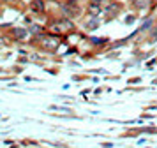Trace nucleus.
I'll return each instance as SVG.
<instances>
[{
  "label": "nucleus",
  "instance_id": "12",
  "mask_svg": "<svg viewBox=\"0 0 157 148\" xmlns=\"http://www.w3.org/2000/svg\"><path fill=\"white\" fill-rule=\"evenodd\" d=\"M6 2H14V0H6Z\"/></svg>",
  "mask_w": 157,
  "mask_h": 148
},
{
  "label": "nucleus",
  "instance_id": "8",
  "mask_svg": "<svg viewBox=\"0 0 157 148\" xmlns=\"http://www.w3.org/2000/svg\"><path fill=\"white\" fill-rule=\"evenodd\" d=\"M29 30H30V34L37 35V37H41V35H43V28L39 27V25H32V27H30Z\"/></svg>",
  "mask_w": 157,
  "mask_h": 148
},
{
  "label": "nucleus",
  "instance_id": "11",
  "mask_svg": "<svg viewBox=\"0 0 157 148\" xmlns=\"http://www.w3.org/2000/svg\"><path fill=\"white\" fill-rule=\"evenodd\" d=\"M92 2H97V4H102V0H92Z\"/></svg>",
  "mask_w": 157,
  "mask_h": 148
},
{
  "label": "nucleus",
  "instance_id": "3",
  "mask_svg": "<svg viewBox=\"0 0 157 148\" xmlns=\"http://www.w3.org/2000/svg\"><path fill=\"white\" fill-rule=\"evenodd\" d=\"M30 9L36 14H44L46 13V0H32L30 2Z\"/></svg>",
  "mask_w": 157,
  "mask_h": 148
},
{
  "label": "nucleus",
  "instance_id": "5",
  "mask_svg": "<svg viewBox=\"0 0 157 148\" xmlns=\"http://www.w3.org/2000/svg\"><path fill=\"white\" fill-rule=\"evenodd\" d=\"M102 11V7H101V4H97V2H88V6H86V13L90 14V16H97V14Z\"/></svg>",
  "mask_w": 157,
  "mask_h": 148
},
{
  "label": "nucleus",
  "instance_id": "13",
  "mask_svg": "<svg viewBox=\"0 0 157 148\" xmlns=\"http://www.w3.org/2000/svg\"><path fill=\"white\" fill-rule=\"evenodd\" d=\"M46 2H51V0H46Z\"/></svg>",
  "mask_w": 157,
  "mask_h": 148
},
{
  "label": "nucleus",
  "instance_id": "4",
  "mask_svg": "<svg viewBox=\"0 0 157 148\" xmlns=\"http://www.w3.org/2000/svg\"><path fill=\"white\" fill-rule=\"evenodd\" d=\"M30 35V30L29 28H14L13 30V39L14 41H23Z\"/></svg>",
  "mask_w": 157,
  "mask_h": 148
},
{
  "label": "nucleus",
  "instance_id": "7",
  "mask_svg": "<svg viewBox=\"0 0 157 148\" xmlns=\"http://www.w3.org/2000/svg\"><path fill=\"white\" fill-rule=\"evenodd\" d=\"M104 11H106L108 14H111V16H115V14L118 13V11H120V6H118V4H109V6H106V9H104Z\"/></svg>",
  "mask_w": 157,
  "mask_h": 148
},
{
  "label": "nucleus",
  "instance_id": "6",
  "mask_svg": "<svg viewBox=\"0 0 157 148\" xmlns=\"http://www.w3.org/2000/svg\"><path fill=\"white\" fill-rule=\"evenodd\" d=\"M99 25H101V21L97 20V16H92V20L86 23V28H88V30H97Z\"/></svg>",
  "mask_w": 157,
  "mask_h": 148
},
{
  "label": "nucleus",
  "instance_id": "1",
  "mask_svg": "<svg viewBox=\"0 0 157 148\" xmlns=\"http://www.w3.org/2000/svg\"><path fill=\"white\" fill-rule=\"evenodd\" d=\"M60 13H62V16H65V18L74 20V18H78L79 14H81V9H79L78 6H71V4L64 2V4H60Z\"/></svg>",
  "mask_w": 157,
  "mask_h": 148
},
{
  "label": "nucleus",
  "instance_id": "9",
  "mask_svg": "<svg viewBox=\"0 0 157 148\" xmlns=\"http://www.w3.org/2000/svg\"><path fill=\"white\" fill-rule=\"evenodd\" d=\"M132 2H134V6H138V7H145L148 0H132Z\"/></svg>",
  "mask_w": 157,
  "mask_h": 148
},
{
  "label": "nucleus",
  "instance_id": "2",
  "mask_svg": "<svg viewBox=\"0 0 157 148\" xmlns=\"http://www.w3.org/2000/svg\"><path fill=\"white\" fill-rule=\"evenodd\" d=\"M41 42H43V48L48 49V51H55L58 46V39L57 37H53V35H41L39 37Z\"/></svg>",
  "mask_w": 157,
  "mask_h": 148
},
{
  "label": "nucleus",
  "instance_id": "10",
  "mask_svg": "<svg viewBox=\"0 0 157 148\" xmlns=\"http://www.w3.org/2000/svg\"><path fill=\"white\" fill-rule=\"evenodd\" d=\"M67 4H71V6H78V0H67Z\"/></svg>",
  "mask_w": 157,
  "mask_h": 148
}]
</instances>
